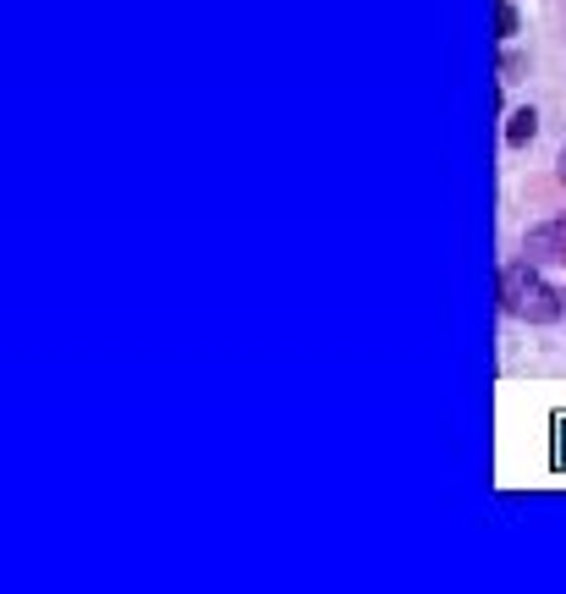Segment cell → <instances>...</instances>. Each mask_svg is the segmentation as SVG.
<instances>
[{
	"label": "cell",
	"instance_id": "1",
	"mask_svg": "<svg viewBox=\"0 0 566 594\" xmlns=\"http://www.w3.org/2000/svg\"><path fill=\"white\" fill-rule=\"evenodd\" d=\"M501 308H506L512 319H528V325H556L566 303H562V293L534 270V259H517V265L501 270Z\"/></svg>",
	"mask_w": 566,
	"mask_h": 594
},
{
	"label": "cell",
	"instance_id": "2",
	"mask_svg": "<svg viewBox=\"0 0 566 594\" xmlns=\"http://www.w3.org/2000/svg\"><path fill=\"white\" fill-rule=\"evenodd\" d=\"M523 259H534V265H556V259H566V215L528 226V237H523Z\"/></svg>",
	"mask_w": 566,
	"mask_h": 594
},
{
	"label": "cell",
	"instance_id": "3",
	"mask_svg": "<svg viewBox=\"0 0 566 594\" xmlns=\"http://www.w3.org/2000/svg\"><path fill=\"white\" fill-rule=\"evenodd\" d=\"M534 133H539V111H534V105H517V111L506 116V144L523 148V144H534Z\"/></svg>",
	"mask_w": 566,
	"mask_h": 594
},
{
	"label": "cell",
	"instance_id": "4",
	"mask_svg": "<svg viewBox=\"0 0 566 594\" xmlns=\"http://www.w3.org/2000/svg\"><path fill=\"white\" fill-rule=\"evenodd\" d=\"M517 28H523L517 6H512V0H495V39H517Z\"/></svg>",
	"mask_w": 566,
	"mask_h": 594
},
{
	"label": "cell",
	"instance_id": "5",
	"mask_svg": "<svg viewBox=\"0 0 566 594\" xmlns=\"http://www.w3.org/2000/svg\"><path fill=\"white\" fill-rule=\"evenodd\" d=\"M523 66H528V61H523V55H506V61H501V83H512V78H517V72H523Z\"/></svg>",
	"mask_w": 566,
	"mask_h": 594
},
{
	"label": "cell",
	"instance_id": "6",
	"mask_svg": "<svg viewBox=\"0 0 566 594\" xmlns=\"http://www.w3.org/2000/svg\"><path fill=\"white\" fill-rule=\"evenodd\" d=\"M556 165H562V182H566V144H562V160H556Z\"/></svg>",
	"mask_w": 566,
	"mask_h": 594
}]
</instances>
